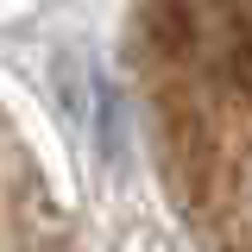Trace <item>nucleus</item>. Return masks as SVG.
<instances>
[]
</instances>
